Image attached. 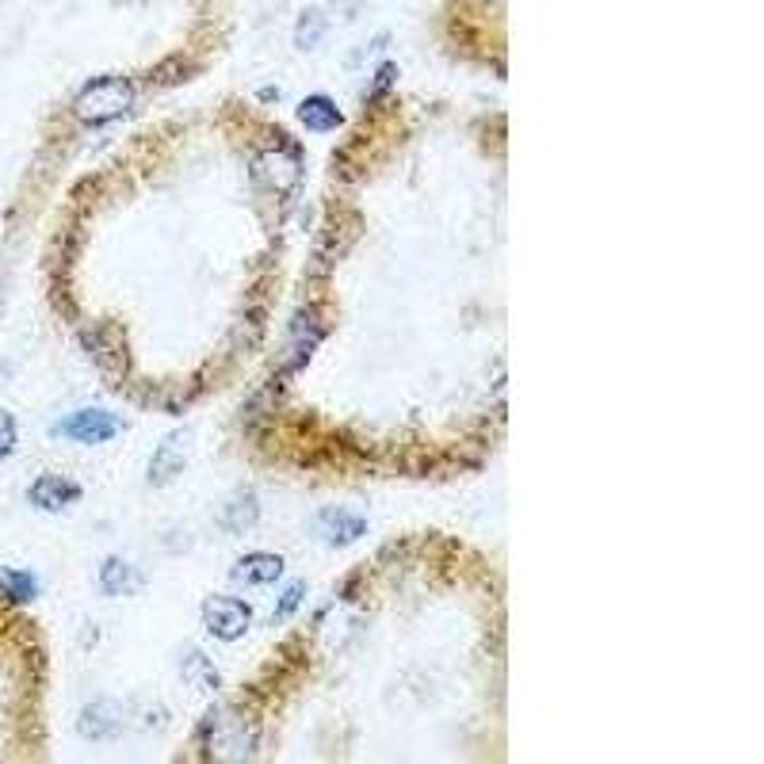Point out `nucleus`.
<instances>
[{"mask_svg": "<svg viewBox=\"0 0 764 764\" xmlns=\"http://www.w3.org/2000/svg\"><path fill=\"white\" fill-rule=\"evenodd\" d=\"M204 624L219 642H237V639L249 634L252 608L245 601H237V596L214 593V596H207V601H204Z\"/></svg>", "mask_w": 764, "mask_h": 764, "instance_id": "7ed1b4c3", "label": "nucleus"}, {"mask_svg": "<svg viewBox=\"0 0 764 764\" xmlns=\"http://www.w3.org/2000/svg\"><path fill=\"white\" fill-rule=\"evenodd\" d=\"M283 569H287L283 554L249 551L234 562V581H242V586H275V581H283Z\"/></svg>", "mask_w": 764, "mask_h": 764, "instance_id": "0eeeda50", "label": "nucleus"}, {"mask_svg": "<svg viewBox=\"0 0 764 764\" xmlns=\"http://www.w3.org/2000/svg\"><path fill=\"white\" fill-rule=\"evenodd\" d=\"M329 35V16L321 9H306L295 24V47L298 50H318Z\"/></svg>", "mask_w": 764, "mask_h": 764, "instance_id": "ddd939ff", "label": "nucleus"}, {"mask_svg": "<svg viewBox=\"0 0 764 764\" xmlns=\"http://www.w3.org/2000/svg\"><path fill=\"white\" fill-rule=\"evenodd\" d=\"M303 601H306V581H291L287 593L275 601V624H287V619L303 608Z\"/></svg>", "mask_w": 764, "mask_h": 764, "instance_id": "f3484780", "label": "nucleus"}, {"mask_svg": "<svg viewBox=\"0 0 764 764\" xmlns=\"http://www.w3.org/2000/svg\"><path fill=\"white\" fill-rule=\"evenodd\" d=\"M134 81L119 77V73H103L81 85V93L70 100V115L81 126H108L115 119H123L134 108Z\"/></svg>", "mask_w": 764, "mask_h": 764, "instance_id": "f257e3e1", "label": "nucleus"}, {"mask_svg": "<svg viewBox=\"0 0 764 764\" xmlns=\"http://www.w3.org/2000/svg\"><path fill=\"white\" fill-rule=\"evenodd\" d=\"M318 336H321V325L313 321L310 310H298L295 318H291V341L298 344V348H295V363H306V356L313 352Z\"/></svg>", "mask_w": 764, "mask_h": 764, "instance_id": "2eb2a0df", "label": "nucleus"}, {"mask_svg": "<svg viewBox=\"0 0 764 764\" xmlns=\"http://www.w3.org/2000/svg\"><path fill=\"white\" fill-rule=\"evenodd\" d=\"M0 593L9 596L12 604H20V608H27L35 596V586L27 574H0Z\"/></svg>", "mask_w": 764, "mask_h": 764, "instance_id": "dca6fc26", "label": "nucleus"}, {"mask_svg": "<svg viewBox=\"0 0 764 764\" xmlns=\"http://www.w3.org/2000/svg\"><path fill=\"white\" fill-rule=\"evenodd\" d=\"M100 589L108 596H131V593H138V589H141V574L131 566V562L115 554V558H108L100 566Z\"/></svg>", "mask_w": 764, "mask_h": 764, "instance_id": "9d476101", "label": "nucleus"}, {"mask_svg": "<svg viewBox=\"0 0 764 764\" xmlns=\"http://www.w3.org/2000/svg\"><path fill=\"white\" fill-rule=\"evenodd\" d=\"M192 429H172L169 436L157 444L153 459H149V485H169L180 470L187 467V455H192Z\"/></svg>", "mask_w": 764, "mask_h": 764, "instance_id": "423d86ee", "label": "nucleus"}, {"mask_svg": "<svg viewBox=\"0 0 764 764\" xmlns=\"http://www.w3.org/2000/svg\"><path fill=\"white\" fill-rule=\"evenodd\" d=\"M257 520H260V501H257V493H252V490L234 493V497H230L226 505H222V516H219L222 528L234 531V535L249 531Z\"/></svg>", "mask_w": 764, "mask_h": 764, "instance_id": "1a4fd4ad", "label": "nucleus"}, {"mask_svg": "<svg viewBox=\"0 0 764 764\" xmlns=\"http://www.w3.org/2000/svg\"><path fill=\"white\" fill-rule=\"evenodd\" d=\"M298 123L306 126V131H313V134H325V131H336V126L344 123V115H341V108H336L329 96H306L303 103H298Z\"/></svg>", "mask_w": 764, "mask_h": 764, "instance_id": "6e6552de", "label": "nucleus"}, {"mask_svg": "<svg viewBox=\"0 0 764 764\" xmlns=\"http://www.w3.org/2000/svg\"><path fill=\"white\" fill-rule=\"evenodd\" d=\"M180 669H184L187 685L204 688V692H214V688H222L219 669H214V662L204 654V650H184V662H180Z\"/></svg>", "mask_w": 764, "mask_h": 764, "instance_id": "f8f14e48", "label": "nucleus"}, {"mask_svg": "<svg viewBox=\"0 0 764 764\" xmlns=\"http://www.w3.org/2000/svg\"><path fill=\"white\" fill-rule=\"evenodd\" d=\"M123 429L126 421L111 409H81L62 421V436L77 440V444H108V440L123 436Z\"/></svg>", "mask_w": 764, "mask_h": 764, "instance_id": "20e7f679", "label": "nucleus"}, {"mask_svg": "<svg viewBox=\"0 0 764 764\" xmlns=\"http://www.w3.org/2000/svg\"><path fill=\"white\" fill-rule=\"evenodd\" d=\"M35 501H39L42 508H65L73 505V501H81V485L65 482V478H42L39 485H35Z\"/></svg>", "mask_w": 764, "mask_h": 764, "instance_id": "4468645a", "label": "nucleus"}, {"mask_svg": "<svg viewBox=\"0 0 764 764\" xmlns=\"http://www.w3.org/2000/svg\"><path fill=\"white\" fill-rule=\"evenodd\" d=\"M313 535L325 546H333V551H341V546H352L356 539L367 535V520L359 513H352V508L329 505L313 516Z\"/></svg>", "mask_w": 764, "mask_h": 764, "instance_id": "39448f33", "label": "nucleus"}, {"mask_svg": "<svg viewBox=\"0 0 764 764\" xmlns=\"http://www.w3.org/2000/svg\"><path fill=\"white\" fill-rule=\"evenodd\" d=\"M119 726H123V711L111 700L88 703L85 715H81V730H85L88 738H111V734H119Z\"/></svg>", "mask_w": 764, "mask_h": 764, "instance_id": "9b49d317", "label": "nucleus"}, {"mask_svg": "<svg viewBox=\"0 0 764 764\" xmlns=\"http://www.w3.org/2000/svg\"><path fill=\"white\" fill-rule=\"evenodd\" d=\"M20 604H12L9 596L0 593V738H9L12 723L20 726V718H24V703H9L4 695H9L12 680H27V646H24V634L16 631V624H12V612H16Z\"/></svg>", "mask_w": 764, "mask_h": 764, "instance_id": "f03ea898", "label": "nucleus"}]
</instances>
